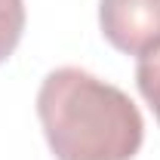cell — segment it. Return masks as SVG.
<instances>
[{
    "label": "cell",
    "mask_w": 160,
    "mask_h": 160,
    "mask_svg": "<svg viewBox=\"0 0 160 160\" xmlns=\"http://www.w3.org/2000/svg\"><path fill=\"white\" fill-rule=\"evenodd\" d=\"M37 117L56 160H132L145 139L136 102L83 68L43 77Z\"/></svg>",
    "instance_id": "cell-1"
},
{
    "label": "cell",
    "mask_w": 160,
    "mask_h": 160,
    "mask_svg": "<svg viewBox=\"0 0 160 160\" xmlns=\"http://www.w3.org/2000/svg\"><path fill=\"white\" fill-rule=\"evenodd\" d=\"M105 40L126 56H145L160 46V0H99Z\"/></svg>",
    "instance_id": "cell-2"
},
{
    "label": "cell",
    "mask_w": 160,
    "mask_h": 160,
    "mask_svg": "<svg viewBox=\"0 0 160 160\" xmlns=\"http://www.w3.org/2000/svg\"><path fill=\"white\" fill-rule=\"evenodd\" d=\"M25 34V0H0V65L9 59Z\"/></svg>",
    "instance_id": "cell-3"
},
{
    "label": "cell",
    "mask_w": 160,
    "mask_h": 160,
    "mask_svg": "<svg viewBox=\"0 0 160 160\" xmlns=\"http://www.w3.org/2000/svg\"><path fill=\"white\" fill-rule=\"evenodd\" d=\"M136 83H139L142 99L151 105L154 117L160 123V46L139 56V65H136Z\"/></svg>",
    "instance_id": "cell-4"
}]
</instances>
